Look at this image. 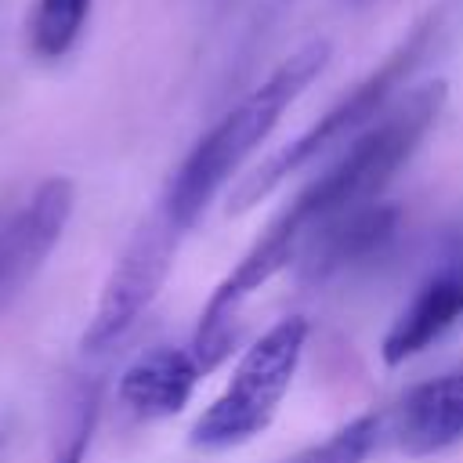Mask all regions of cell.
Instances as JSON below:
<instances>
[{"label": "cell", "mask_w": 463, "mask_h": 463, "mask_svg": "<svg viewBox=\"0 0 463 463\" xmlns=\"http://www.w3.org/2000/svg\"><path fill=\"white\" fill-rule=\"evenodd\" d=\"M329 58H333L329 40H307V43H300L232 112H224L192 145V152L177 163V170L170 174V181L163 188V199H159V210L181 232H188L206 213V206L221 195V188L232 181V174L275 130V123L282 119V112L322 76V69L329 65Z\"/></svg>", "instance_id": "7a4b0ae2"}, {"label": "cell", "mask_w": 463, "mask_h": 463, "mask_svg": "<svg viewBox=\"0 0 463 463\" xmlns=\"http://www.w3.org/2000/svg\"><path fill=\"white\" fill-rule=\"evenodd\" d=\"M445 94L449 90L441 80L420 83L398 105H387V112L373 127H365L351 145H344V152L304 192H297V199L260 232V239L217 282V289L203 307L206 318L235 322L242 300L253 297L260 286H268L282 268H289V260H297L304 239L315 228H322L340 213L380 203L383 188L412 159V152L441 116Z\"/></svg>", "instance_id": "6da1fadb"}, {"label": "cell", "mask_w": 463, "mask_h": 463, "mask_svg": "<svg viewBox=\"0 0 463 463\" xmlns=\"http://www.w3.org/2000/svg\"><path fill=\"white\" fill-rule=\"evenodd\" d=\"M203 369L188 347H152L137 354L119 376V402L141 420H163L188 405Z\"/></svg>", "instance_id": "30bf717a"}, {"label": "cell", "mask_w": 463, "mask_h": 463, "mask_svg": "<svg viewBox=\"0 0 463 463\" xmlns=\"http://www.w3.org/2000/svg\"><path fill=\"white\" fill-rule=\"evenodd\" d=\"M391 434L405 456H434L463 441V373H441L402 394Z\"/></svg>", "instance_id": "9c48e42d"}, {"label": "cell", "mask_w": 463, "mask_h": 463, "mask_svg": "<svg viewBox=\"0 0 463 463\" xmlns=\"http://www.w3.org/2000/svg\"><path fill=\"white\" fill-rule=\"evenodd\" d=\"M90 14V0H36L29 14V47L36 58L54 61L72 51Z\"/></svg>", "instance_id": "8fae6325"}, {"label": "cell", "mask_w": 463, "mask_h": 463, "mask_svg": "<svg viewBox=\"0 0 463 463\" xmlns=\"http://www.w3.org/2000/svg\"><path fill=\"white\" fill-rule=\"evenodd\" d=\"M434 40V14L423 18L351 94H344L318 123H311L300 137H293L289 145H282L279 152H271L268 159H260V166H253L250 174H242V181L232 188L228 195V210L242 213L250 206H257L260 199H268L289 174L304 170L307 163H315L318 156H326L329 148L351 145L365 127H373L383 112L387 101L394 98V90L405 83V76L420 65V58L427 54Z\"/></svg>", "instance_id": "3957f363"}, {"label": "cell", "mask_w": 463, "mask_h": 463, "mask_svg": "<svg viewBox=\"0 0 463 463\" xmlns=\"http://www.w3.org/2000/svg\"><path fill=\"white\" fill-rule=\"evenodd\" d=\"M383 430V416L376 412H362L351 423L336 427L329 438H322L318 445L297 452L286 463H365V456L376 449V438Z\"/></svg>", "instance_id": "7c38bea8"}, {"label": "cell", "mask_w": 463, "mask_h": 463, "mask_svg": "<svg viewBox=\"0 0 463 463\" xmlns=\"http://www.w3.org/2000/svg\"><path fill=\"white\" fill-rule=\"evenodd\" d=\"M181 239H184V232L159 206L152 210V217L141 221V228L130 235V242L123 246L119 260L112 264V271L101 286L98 307L83 333L87 354L112 351L141 322V315L152 307V300L159 297V289L174 268V253H177Z\"/></svg>", "instance_id": "5b68a950"}, {"label": "cell", "mask_w": 463, "mask_h": 463, "mask_svg": "<svg viewBox=\"0 0 463 463\" xmlns=\"http://www.w3.org/2000/svg\"><path fill=\"white\" fill-rule=\"evenodd\" d=\"M307 344V318L286 315L279 318L232 369L224 391L203 409V416L192 423L188 441L195 449H235L268 430V423L279 412V402L286 398L300 358Z\"/></svg>", "instance_id": "277c9868"}, {"label": "cell", "mask_w": 463, "mask_h": 463, "mask_svg": "<svg viewBox=\"0 0 463 463\" xmlns=\"http://www.w3.org/2000/svg\"><path fill=\"white\" fill-rule=\"evenodd\" d=\"M463 318V260H452L427 275L409 304L398 311L391 329L383 333L380 354L387 365H405L423 354L434 340H441Z\"/></svg>", "instance_id": "ba28073f"}, {"label": "cell", "mask_w": 463, "mask_h": 463, "mask_svg": "<svg viewBox=\"0 0 463 463\" xmlns=\"http://www.w3.org/2000/svg\"><path fill=\"white\" fill-rule=\"evenodd\" d=\"M344 4H351V7H365L369 0H344Z\"/></svg>", "instance_id": "4fadbf2b"}, {"label": "cell", "mask_w": 463, "mask_h": 463, "mask_svg": "<svg viewBox=\"0 0 463 463\" xmlns=\"http://www.w3.org/2000/svg\"><path fill=\"white\" fill-rule=\"evenodd\" d=\"M72 199L76 188L69 177H47L0 221V307H7L51 257L72 217Z\"/></svg>", "instance_id": "8992f818"}, {"label": "cell", "mask_w": 463, "mask_h": 463, "mask_svg": "<svg viewBox=\"0 0 463 463\" xmlns=\"http://www.w3.org/2000/svg\"><path fill=\"white\" fill-rule=\"evenodd\" d=\"M394 232H398V210L383 199L362 210L340 213L304 239L297 253L300 275L307 282H329L358 264H369L391 246Z\"/></svg>", "instance_id": "52a82bcc"}]
</instances>
